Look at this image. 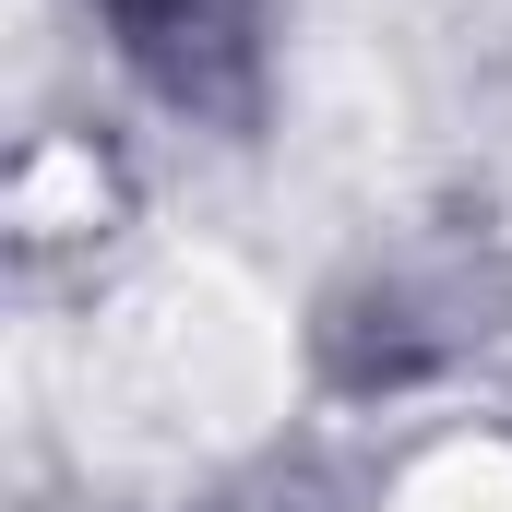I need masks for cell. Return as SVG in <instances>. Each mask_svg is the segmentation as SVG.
<instances>
[{
    "mask_svg": "<svg viewBox=\"0 0 512 512\" xmlns=\"http://www.w3.org/2000/svg\"><path fill=\"white\" fill-rule=\"evenodd\" d=\"M286 322L227 262H155L84 334V441L96 453H239L286 417Z\"/></svg>",
    "mask_w": 512,
    "mask_h": 512,
    "instance_id": "cell-1",
    "label": "cell"
},
{
    "mask_svg": "<svg viewBox=\"0 0 512 512\" xmlns=\"http://www.w3.org/2000/svg\"><path fill=\"white\" fill-rule=\"evenodd\" d=\"M96 203H108V179H96V155H84V143H48V155L12 179V227H36V239L96 227Z\"/></svg>",
    "mask_w": 512,
    "mask_h": 512,
    "instance_id": "cell-2",
    "label": "cell"
},
{
    "mask_svg": "<svg viewBox=\"0 0 512 512\" xmlns=\"http://www.w3.org/2000/svg\"><path fill=\"white\" fill-rule=\"evenodd\" d=\"M393 512H512V453H501V441H465V453L417 465Z\"/></svg>",
    "mask_w": 512,
    "mask_h": 512,
    "instance_id": "cell-3",
    "label": "cell"
}]
</instances>
